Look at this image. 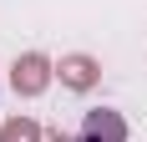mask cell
Returning <instances> with one entry per match:
<instances>
[{
  "label": "cell",
  "instance_id": "cell-1",
  "mask_svg": "<svg viewBox=\"0 0 147 142\" xmlns=\"http://www.w3.org/2000/svg\"><path fill=\"white\" fill-rule=\"evenodd\" d=\"M51 76H56V66H51L41 51H26V56H15V66H10V86L20 91V97H41L46 86H51Z\"/></svg>",
  "mask_w": 147,
  "mask_h": 142
},
{
  "label": "cell",
  "instance_id": "cell-2",
  "mask_svg": "<svg viewBox=\"0 0 147 142\" xmlns=\"http://www.w3.org/2000/svg\"><path fill=\"white\" fill-rule=\"evenodd\" d=\"M81 142H127V117H122V112H107V107L86 112V122H81Z\"/></svg>",
  "mask_w": 147,
  "mask_h": 142
},
{
  "label": "cell",
  "instance_id": "cell-3",
  "mask_svg": "<svg viewBox=\"0 0 147 142\" xmlns=\"http://www.w3.org/2000/svg\"><path fill=\"white\" fill-rule=\"evenodd\" d=\"M56 76H61V86H66V91H91V86H96V76H102V66H96L91 56H81V51H76V56H61Z\"/></svg>",
  "mask_w": 147,
  "mask_h": 142
},
{
  "label": "cell",
  "instance_id": "cell-4",
  "mask_svg": "<svg viewBox=\"0 0 147 142\" xmlns=\"http://www.w3.org/2000/svg\"><path fill=\"white\" fill-rule=\"evenodd\" d=\"M0 142H46V137H41V127H36L30 117H10V122L0 127Z\"/></svg>",
  "mask_w": 147,
  "mask_h": 142
},
{
  "label": "cell",
  "instance_id": "cell-5",
  "mask_svg": "<svg viewBox=\"0 0 147 142\" xmlns=\"http://www.w3.org/2000/svg\"><path fill=\"white\" fill-rule=\"evenodd\" d=\"M46 142H71V137H66V132H51V137H46Z\"/></svg>",
  "mask_w": 147,
  "mask_h": 142
}]
</instances>
